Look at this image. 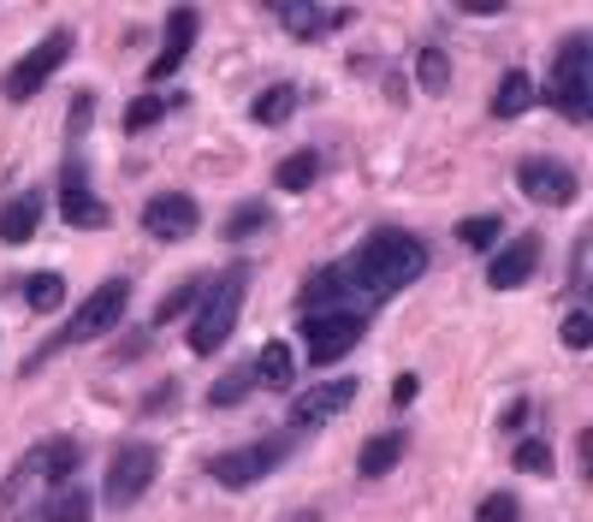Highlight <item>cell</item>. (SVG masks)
Masks as SVG:
<instances>
[{"instance_id": "cell-1", "label": "cell", "mask_w": 593, "mask_h": 522, "mask_svg": "<svg viewBox=\"0 0 593 522\" xmlns=\"http://www.w3.org/2000/svg\"><path fill=\"white\" fill-rule=\"evenodd\" d=\"M344 268H351L362 298H392V291L415 285L428 273V243L404 232V225H380V232L362 238L356 261H344Z\"/></svg>"}, {"instance_id": "cell-2", "label": "cell", "mask_w": 593, "mask_h": 522, "mask_svg": "<svg viewBox=\"0 0 593 522\" xmlns=\"http://www.w3.org/2000/svg\"><path fill=\"white\" fill-rule=\"evenodd\" d=\"M546 101L570 119V126H587L593 119V42L582 30L564 37V48H557L552 78H546Z\"/></svg>"}, {"instance_id": "cell-3", "label": "cell", "mask_w": 593, "mask_h": 522, "mask_svg": "<svg viewBox=\"0 0 593 522\" xmlns=\"http://www.w3.org/2000/svg\"><path fill=\"white\" fill-rule=\"evenodd\" d=\"M243 291H250V268H225L214 285L202 291L197 303V321H190V351L197 357H214L238 327V309H243Z\"/></svg>"}, {"instance_id": "cell-4", "label": "cell", "mask_w": 593, "mask_h": 522, "mask_svg": "<svg viewBox=\"0 0 593 522\" xmlns=\"http://www.w3.org/2000/svg\"><path fill=\"white\" fill-rule=\"evenodd\" d=\"M78 463H83V445L78 440H42L30 458L7 475V499H0V516L12 522V511H19V499L30 493V486H66L78 475Z\"/></svg>"}, {"instance_id": "cell-5", "label": "cell", "mask_w": 593, "mask_h": 522, "mask_svg": "<svg viewBox=\"0 0 593 522\" xmlns=\"http://www.w3.org/2000/svg\"><path fill=\"white\" fill-rule=\"evenodd\" d=\"M125 303H131V285H125V280H108V285H96L90 298H83V303L72 309V321H66L60 333L42 344V357H54V351H72V344H90V339H101V333H113V327L125 321Z\"/></svg>"}, {"instance_id": "cell-6", "label": "cell", "mask_w": 593, "mask_h": 522, "mask_svg": "<svg viewBox=\"0 0 593 522\" xmlns=\"http://www.w3.org/2000/svg\"><path fill=\"white\" fill-rule=\"evenodd\" d=\"M66 60H72V30H48V37L30 48V54L12 60V72L0 78V96H7V101H30Z\"/></svg>"}, {"instance_id": "cell-7", "label": "cell", "mask_w": 593, "mask_h": 522, "mask_svg": "<svg viewBox=\"0 0 593 522\" xmlns=\"http://www.w3.org/2000/svg\"><path fill=\"white\" fill-rule=\"evenodd\" d=\"M362 333H369V315L362 309H333V315H303V357L309 362H339V357H351Z\"/></svg>"}, {"instance_id": "cell-8", "label": "cell", "mask_w": 593, "mask_h": 522, "mask_svg": "<svg viewBox=\"0 0 593 522\" xmlns=\"http://www.w3.org/2000/svg\"><path fill=\"white\" fill-rule=\"evenodd\" d=\"M154 469H161V451L143 445V440H125V445L113 451V463H108V486H101L113 511H131V504L149 493Z\"/></svg>"}, {"instance_id": "cell-9", "label": "cell", "mask_w": 593, "mask_h": 522, "mask_svg": "<svg viewBox=\"0 0 593 522\" xmlns=\"http://www.w3.org/2000/svg\"><path fill=\"white\" fill-rule=\"evenodd\" d=\"M291 458V440H250V445H232L214 458V481L232 486V493H243V486H255L261 475H273L279 463Z\"/></svg>"}, {"instance_id": "cell-10", "label": "cell", "mask_w": 593, "mask_h": 522, "mask_svg": "<svg viewBox=\"0 0 593 522\" xmlns=\"http://www.w3.org/2000/svg\"><path fill=\"white\" fill-rule=\"evenodd\" d=\"M362 291L351 280V268L344 261H333V268H315L303 280V291H296V315H333V309H356Z\"/></svg>"}, {"instance_id": "cell-11", "label": "cell", "mask_w": 593, "mask_h": 522, "mask_svg": "<svg viewBox=\"0 0 593 522\" xmlns=\"http://www.w3.org/2000/svg\"><path fill=\"white\" fill-rule=\"evenodd\" d=\"M516 184H522V197L540 202V208H570L575 190H582V179H575L564 161H546V154H529V161L516 167Z\"/></svg>"}, {"instance_id": "cell-12", "label": "cell", "mask_w": 593, "mask_h": 522, "mask_svg": "<svg viewBox=\"0 0 593 522\" xmlns=\"http://www.w3.org/2000/svg\"><path fill=\"white\" fill-rule=\"evenodd\" d=\"M60 220L66 225H83V232H101L113 214H108V202L90 190V172H83V161L72 154L66 161V172H60Z\"/></svg>"}, {"instance_id": "cell-13", "label": "cell", "mask_w": 593, "mask_h": 522, "mask_svg": "<svg viewBox=\"0 0 593 522\" xmlns=\"http://www.w3.org/2000/svg\"><path fill=\"white\" fill-rule=\"evenodd\" d=\"M197 225H202V208H197V197H184V190H161V197H149V208H143V232L161 238V243H184Z\"/></svg>"}, {"instance_id": "cell-14", "label": "cell", "mask_w": 593, "mask_h": 522, "mask_svg": "<svg viewBox=\"0 0 593 522\" xmlns=\"http://www.w3.org/2000/svg\"><path fill=\"white\" fill-rule=\"evenodd\" d=\"M534 268H540V238L522 232V238H511L493 261H486V285H493V291H516V285L534 280Z\"/></svg>"}, {"instance_id": "cell-15", "label": "cell", "mask_w": 593, "mask_h": 522, "mask_svg": "<svg viewBox=\"0 0 593 522\" xmlns=\"http://www.w3.org/2000/svg\"><path fill=\"white\" fill-rule=\"evenodd\" d=\"M197 19H202L197 7H172V12H167V37H161V54H154V66H149V78H154V83H167V78L184 66V54H190V48H197Z\"/></svg>"}, {"instance_id": "cell-16", "label": "cell", "mask_w": 593, "mask_h": 522, "mask_svg": "<svg viewBox=\"0 0 593 522\" xmlns=\"http://www.w3.org/2000/svg\"><path fill=\"white\" fill-rule=\"evenodd\" d=\"M351 398H356V380H326V387H309V398H296V404H291V428L333 422V415L351 410Z\"/></svg>"}, {"instance_id": "cell-17", "label": "cell", "mask_w": 593, "mask_h": 522, "mask_svg": "<svg viewBox=\"0 0 593 522\" xmlns=\"http://www.w3.org/2000/svg\"><path fill=\"white\" fill-rule=\"evenodd\" d=\"M250 380H261L268 392H285L296 380V351L285 339H268V344H261V357L250 362Z\"/></svg>"}, {"instance_id": "cell-18", "label": "cell", "mask_w": 593, "mask_h": 522, "mask_svg": "<svg viewBox=\"0 0 593 522\" xmlns=\"http://www.w3.org/2000/svg\"><path fill=\"white\" fill-rule=\"evenodd\" d=\"M42 225V197L37 190H24V197H12L7 208H0V243H30Z\"/></svg>"}, {"instance_id": "cell-19", "label": "cell", "mask_w": 593, "mask_h": 522, "mask_svg": "<svg viewBox=\"0 0 593 522\" xmlns=\"http://www.w3.org/2000/svg\"><path fill=\"white\" fill-rule=\"evenodd\" d=\"M90 511H96V499L83 493L78 481H66V486H48L42 493V522H90Z\"/></svg>"}, {"instance_id": "cell-20", "label": "cell", "mask_w": 593, "mask_h": 522, "mask_svg": "<svg viewBox=\"0 0 593 522\" xmlns=\"http://www.w3.org/2000/svg\"><path fill=\"white\" fill-rule=\"evenodd\" d=\"M273 12H285L291 37H326V30H339V24L356 19L351 7H333V12H321V7H273Z\"/></svg>"}, {"instance_id": "cell-21", "label": "cell", "mask_w": 593, "mask_h": 522, "mask_svg": "<svg viewBox=\"0 0 593 522\" xmlns=\"http://www.w3.org/2000/svg\"><path fill=\"white\" fill-rule=\"evenodd\" d=\"M534 108V78L529 72H504L493 90V119H522Z\"/></svg>"}, {"instance_id": "cell-22", "label": "cell", "mask_w": 593, "mask_h": 522, "mask_svg": "<svg viewBox=\"0 0 593 522\" xmlns=\"http://www.w3.org/2000/svg\"><path fill=\"white\" fill-rule=\"evenodd\" d=\"M398 458H404V433H374V440L362 445L356 469H362L369 481H380V475H392V469H398Z\"/></svg>"}, {"instance_id": "cell-23", "label": "cell", "mask_w": 593, "mask_h": 522, "mask_svg": "<svg viewBox=\"0 0 593 522\" xmlns=\"http://www.w3.org/2000/svg\"><path fill=\"white\" fill-rule=\"evenodd\" d=\"M291 113H296V90H291V83H268V90L250 101V119H255V126H285Z\"/></svg>"}, {"instance_id": "cell-24", "label": "cell", "mask_w": 593, "mask_h": 522, "mask_svg": "<svg viewBox=\"0 0 593 522\" xmlns=\"http://www.w3.org/2000/svg\"><path fill=\"white\" fill-rule=\"evenodd\" d=\"M24 303L42 309V315H54V309L66 303V280H60V273H30V280H24Z\"/></svg>"}, {"instance_id": "cell-25", "label": "cell", "mask_w": 593, "mask_h": 522, "mask_svg": "<svg viewBox=\"0 0 593 522\" xmlns=\"http://www.w3.org/2000/svg\"><path fill=\"white\" fill-rule=\"evenodd\" d=\"M273 179H279V190H309V184L321 179V161H315V154H309V149H303V154H285Z\"/></svg>"}, {"instance_id": "cell-26", "label": "cell", "mask_w": 593, "mask_h": 522, "mask_svg": "<svg viewBox=\"0 0 593 522\" xmlns=\"http://www.w3.org/2000/svg\"><path fill=\"white\" fill-rule=\"evenodd\" d=\"M415 78H422L428 96H445L451 90V60L440 54V48H422V54H415Z\"/></svg>"}, {"instance_id": "cell-27", "label": "cell", "mask_w": 593, "mask_h": 522, "mask_svg": "<svg viewBox=\"0 0 593 522\" xmlns=\"http://www.w3.org/2000/svg\"><path fill=\"white\" fill-rule=\"evenodd\" d=\"M208 291V280H184L179 291H172V298H161V309H154V327H172L179 315H190V309H197V298Z\"/></svg>"}, {"instance_id": "cell-28", "label": "cell", "mask_w": 593, "mask_h": 522, "mask_svg": "<svg viewBox=\"0 0 593 522\" xmlns=\"http://www.w3.org/2000/svg\"><path fill=\"white\" fill-rule=\"evenodd\" d=\"M458 238L469 243V250H493V243H499V214H469L458 225Z\"/></svg>"}, {"instance_id": "cell-29", "label": "cell", "mask_w": 593, "mask_h": 522, "mask_svg": "<svg viewBox=\"0 0 593 522\" xmlns=\"http://www.w3.org/2000/svg\"><path fill=\"white\" fill-rule=\"evenodd\" d=\"M250 387H255L250 369H232V374L220 380V387H208V404H214V410H232V404H238V398L250 392Z\"/></svg>"}, {"instance_id": "cell-30", "label": "cell", "mask_w": 593, "mask_h": 522, "mask_svg": "<svg viewBox=\"0 0 593 522\" xmlns=\"http://www.w3.org/2000/svg\"><path fill=\"white\" fill-rule=\"evenodd\" d=\"M261 225H268V208H261V202H238V214L225 220V238H232V243H243L250 232H261Z\"/></svg>"}, {"instance_id": "cell-31", "label": "cell", "mask_w": 593, "mask_h": 522, "mask_svg": "<svg viewBox=\"0 0 593 522\" xmlns=\"http://www.w3.org/2000/svg\"><path fill=\"white\" fill-rule=\"evenodd\" d=\"M516 469L522 475H552V445L546 440H516Z\"/></svg>"}, {"instance_id": "cell-32", "label": "cell", "mask_w": 593, "mask_h": 522, "mask_svg": "<svg viewBox=\"0 0 593 522\" xmlns=\"http://www.w3.org/2000/svg\"><path fill=\"white\" fill-rule=\"evenodd\" d=\"M161 113H167V101H161V96H137L131 108H125V131H149V126H161Z\"/></svg>"}, {"instance_id": "cell-33", "label": "cell", "mask_w": 593, "mask_h": 522, "mask_svg": "<svg viewBox=\"0 0 593 522\" xmlns=\"http://www.w3.org/2000/svg\"><path fill=\"white\" fill-rule=\"evenodd\" d=\"M516 516H522V504L511 493H486L481 511H475V522H516Z\"/></svg>"}, {"instance_id": "cell-34", "label": "cell", "mask_w": 593, "mask_h": 522, "mask_svg": "<svg viewBox=\"0 0 593 522\" xmlns=\"http://www.w3.org/2000/svg\"><path fill=\"white\" fill-rule=\"evenodd\" d=\"M564 344H570V351H587V344H593V315L575 309V315L564 321Z\"/></svg>"}, {"instance_id": "cell-35", "label": "cell", "mask_w": 593, "mask_h": 522, "mask_svg": "<svg viewBox=\"0 0 593 522\" xmlns=\"http://www.w3.org/2000/svg\"><path fill=\"white\" fill-rule=\"evenodd\" d=\"M415 392H422V380H415V374H398V380H392V404H398V410L415 404Z\"/></svg>"}, {"instance_id": "cell-36", "label": "cell", "mask_w": 593, "mask_h": 522, "mask_svg": "<svg viewBox=\"0 0 593 522\" xmlns=\"http://www.w3.org/2000/svg\"><path fill=\"white\" fill-rule=\"evenodd\" d=\"M172 398H179V387L167 380V387H154V392L143 398V410H149V415H161V410H172Z\"/></svg>"}, {"instance_id": "cell-37", "label": "cell", "mask_w": 593, "mask_h": 522, "mask_svg": "<svg viewBox=\"0 0 593 522\" xmlns=\"http://www.w3.org/2000/svg\"><path fill=\"white\" fill-rule=\"evenodd\" d=\"M90 108H96V96L83 90V96H78V113H72V137H83V131H90Z\"/></svg>"}, {"instance_id": "cell-38", "label": "cell", "mask_w": 593, "mask_h": 522, "mask_svg": "<svg viewBox=\"0 0 593 522\" xmlns=\"http://www.w3.org/2000/svg\"><path fill=\"white\" fill-rule=\"evenodd\" d=\"M463 12H475V19H499L504 12V0H458Z\"/></svg>"}]
</instances>
